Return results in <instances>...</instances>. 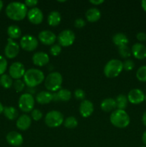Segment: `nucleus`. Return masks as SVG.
<instances>
[{
  "mask_svg": "<svg viewBox=\"0 0 146 147\" xmlns=\"http://www.w3.org/2000/svg\"><path fill=\"white\" fill-rule=\"evenodd\" d=\"M27 7L24 3L19 1H13L9 3L6 8V14L7 17L14 21H20L27 17Z\"/></svg>",
  "mask_w": 146,
  "mask_h": 147,
  "instance_id": "nucleus-1",
  "label": "nucleus"
},
{
  "mask_svg": "<svg viewBox=\"0 0 146 147\" xmlns=\"http://www.w3.org/2000/svg\"><path fill=\"white\" fill-rule=\"evenodd\" d=\"M44 80V73L39 69L30 68L24 73V82L26 86L29 88H34L41 84Z\"/></svg>",
  "mask_w": 146,
  "mask_h": 147,
  "instance_id": "nucleus-2",
  "label": "nucleus"
},
{
  "mask_svg": "<svg viewBox=\"0 0 146 147\" xmlns=\"http://www.w3.org/2000/svg\"><path fill=\"white\" fill-rule=\"evenodd\" d=\"M110 122L115 127L119 129L126 128L130 122V119L129 115L125 110H116L113 111L110 117Z\"/></svg>",
  "mask_w": 146,
  "mask_h": 147,
  "instance_id": "nucleus-3",
  "label": "nucleus"
},
{
  "mask_svg": "<svg viewBox=\"0 0 146 147\" xmlns=\"http://www.w3.org/2000/svg\"><path fill=\"white\" fill-rule=\"evenodd\" d=\"M123 70V63L117 59H113L107 62L104 67V74L109 78L117 77Z\"/></svg>",
  "mask_w": 146,
  "mask_h": 147,
  "instance_id": "nucleus-4",
  "label": "nucleus"
},
{
  "mask_svg": "<svg viewBox=\"0 0 146 147\" xmlns=\"http://www.w3.org/2000/svg\"><path fill=\"white\" fill-rule=\"evenodd\" d=\"M62 83V76L59 72L50 73L44 80V86L49 91L56 92L60 90Z\"/></svg>",
  "mask_w": 146,
  "mask_h": 147,
  "instance_id": "nucleus-5",
  "label": "nucleus"
},
{
  "mask_svg": "<svg viewBox=\"0 0 146 147\" xmlns=\"http://www.w3.org/2000/svg\"><path fill=\"white\" fill-rule=\"evenodd\" d=\"M44 122L48 127L57 128L64 122L62 113L58 111H51L46 114Z\"/></svg>",
  "mask_w": 146,
  "mask_h": 147,
  "instance_id": "nucleus-6",
  "label": "nucleus"
},
{
  "mask_svg": "<svg viewBox=\"0 0 146 147\" xmlns=\"http://www.w3.org/2000/svg\"><path fill=\"white\" fill-rule=\"evenodd\" d=\"M19 108L23 112L28 113L34 109V98L31 93H26L21 95L19 99Z\"/></svg>",
  "mask_w": 146,
  "mask_h": 147,
  "instance_id": "nucleus-7",
  "label": "nucleus"
},
{
  "mask_svg": "<svg viewBox=\"0 0 146 147\" xmlns=\"http://www.w3.org/2000/svg\"><path fill=\"white\" fill-rule=\"evenodd\" d=\"M59 45L62 47H69L74 43L75 34L70 30H64L59 34L57 37Z\"/></svg>",
  "mask_w": 146,
  "mask_h": 147,
  "instance_id": "nucleus-8",
  "label": "nucleus"
},
{
  "mask_svg": "<svg viewBox=\"0 0 146 147\" xmlns=\"http://www.w3.org/2000/svg\"><path fill=\"white\" fill-rule=\"evenodd\" d=\"M37 46L38 40L31 34H25L20 40V47L26 51H34L37 49Z\"/></svg>",
  "mask_w": 146,
  "mask_h": 147,
  "instance_id": "nucleus-9",
  "label": "nucleus"
},
{
  "mask_svg": "<svg viewBox=\"0 0 146 147\" xmlns=\"http://www.w3.org/2000/svg\"><path fill=\"white\" fill-rule=\"evenodd\" d=\"M25 72L26 70L24 65L20 62L13 63L10 65L9 69L10 76L11 77V78H14L15 80H18L21 77H24Z\"/></svg>",
  "mask_w": 146,
  "mask_h": 147,
  "instance_id": "nucleus-10",
  "label": "nucleus"
},
{
  "mask_svg": "<svg viewBox=\"0 0 146 147\" xmlns=\"http://www.w3.org/2000/svg\"><path fill=\"white\" fill-rule=\"evenodd\" d=\"M19 53V45L12 39L8 38L7 44L4 48V53L6 57L12 59L17 56Z\"/></svg>",
  "mask_w": 146,
  "mask_h": 147,
  "instance_id": "nucleus-11",
  "label": "nucleus"
},
{
  "mask_svg": "<svg viewBox=\"0 0 146 147\" xmlns=\"http://www.w3.org/2000/svg\"><path fill=\"white\" fill-rule=\"evenodd\" d=\"M127 100L132 104L137 105L145 100V94L140 89L134 88L127 94Z\"/></svg>",
  "mask_w": 146,
  "mask_h": 147,
  "instance_id": "nucleus-12",
  "label": "nucleus"
},
{
  "mask_svg": "<svg viewBox=\"0 0 146 147\" xmlns=\"http://www.w3.org/2000/svg\"><path fill=\"white\" fill-rule=\"evenodd\" d=\"M27 18L29 21L34 24H40L42 22L44 15L40 9L34 7L27 12Z\"/></svg>",
  "mask_w": 146,
  "mask_h": 147,
  "instance_id": "nucleus-13",
  "label": "nucleus"
},
{
  "mask_svg": "<svg viewBox=\"0 0 146 147\" xmlns=\"http://www.w3.org/2000/svg\"><path fill=\"white\" fill-rule=\"evenodd\" d=\"M38 38L39 40L42 44L45 45H54V43L55 42L57 37H56L55 34L52 31L43 30V31L40 32L38 35Z\"/></svg>",
  "mask_w": 146,
  "mask_h": 147,
  "instance_id": "nucleus-14",
  "label": "nucleus"
},
{
  "mask_svg": "<svg viewBox=\"0 0 146 147\" xmlns=\"http://www.w3.org/2000/svg\"><path fill=\"white\" fill-rule=\"evenodd\" d=\"M79 111H80V114L82 117H90L92 114L93 111H94L93 103L89 100H83L80 103Z\"/></svg>",
  "mask_w": 146,
  "mask_h": 147,
  "instance_id": "nucleus-15",
  "label": "nucleus"
},
{
  "mask_svg": "<svg viewBox=\"0 0 146 147\" xmlns=\"http://www.w3.org/2000/svg\"><path fill=\"white\" fill-rule=\"evenodd\" d=\"M6 139L9 144L13 146H20L23 143L22 135L14 131L9 132L6 136Z\"/></svg>",
  "mask_w": 146,
  "mask_h": 147,
  "instance_id": "nucleus-16",
  "label": "nucleus"
},
{
  "mask_svg": "<svg viewBox=\"0 0 146 147\" xmlns=\"http://www.w3.org/2000/svg\"><path fill=\"white\" fill-rule=\"evenodd\" d=\"M32 62L35 65L42 67L50 62V57L44 52H37L32 56Z\"/></svg>",
  "mask_w": 146,
  "mask_h": 147,
  "instance_id": "nucleus-17",
  "label": "nucleus"
},
{
  "mask_svg": "<svg viewBox=\"0 0 146 147\" xmlns=\"http://www.w3.org/2000/svg\"><path fill=\"white\" fill-rule=\"evenodd\" d=\"M131 53L135 58L143 60L146 57V47L142 43H135L132 46Z\"/></svg>",
  "mask_w": 146,
  "mask_h": 147,
  "instance_id": "nucleus-18",
  "label": "nucleus"
},
{
  "mask_svg": "<svg viewBox=\"0 0 146 147\" xmlns=\"http://www.w3.org/2000/svg\"><path fill=\"white\" fill-rule=\"evenodd\" d=\"M31 124V118L27 114H22L17 119L16 125L21 131H26L30 127Z\"/></svg>",
  "mask_w": 146,
  "mask_h": 147,
  "instance_id": "nucleus-19",
  "label": "nucleus"
},
{
  "mask_svg": "<svg viewBox=\"0 0 146 147\" xmlns=\"http://www.w3.org/2000/svg\"><path fill=\"white\" fill-rule=\"evenodd\" d=\"M35 98L37 103L40 104H47L53 100L52 93L48 91H41L37 93Z\"/></svg>",
  "mask_w": 146,
  "mask_h": 147,
  "instance_id": "nucleus-20",
  "label": "nucleus"
},
{
  "mask_svg": "<svg viewBox=\"0 0 146 147\" xmlns=\"http://www.w3.org/2000/svg\"><path fill=\"white\" fill-rule=\"evenodd\" d=\"M85 17L87 21L90 22H95L98 21L101 17V12L97 8L92 7L87 9L85 13Z\"/></svg>",
  "mask_w": 146,
  "mask_h": 147,
  "instance_id": "nucleus-21",
  "label": "nucleus"
},
{
  "mask_svg": "<svg viewBox=\"0 0 146 147\" xmlns=\"http://www.w3.org/2000/svg\"><path fill=\"white\" fill-rule=\"evenodd\" d=\"M100 108H101V109L103 111L105 112H110L112 111H115V109L117 108L115 99H113L112 98H107L104 99L101 102Z\"/></svg>",
  "mask_w": 146,
  "mask_h": 147,
  "instance_id": "nucleus-22",
  "label": "nucleus"
},
{
  "mask_svg": "<svg viewBox=\"0 0 146 147\" xmlns=\"http://www.w3.org/2000/svg\"><path fill=\"white\" fill-rule=\"evenodd\" d=\"M113 42L115 45L119 47L124 45H127L129 40L126 34H125L124 33L118 32L114 34V36L113 37Z\"/></svg>",
  "mask_w": 146,
  "mask_h": 147,
  "instance_id": "nucleus-23",
  "label": "nucleus"
},
{
  "mask_svg": "<svg viewBox=\"0 0 146 147\" xmlns=\"http://www.w3.org/2000/svg\"><path fill=\"white\" fill-rule=\"evenodd\" d=\"M61 20V14L57 11H51L47 17V22H48L49 25L52 26V27H55V26L60 24Z\"/></svg>",
  "mask_w": 146,
  "mask_h": 147,
  "instance_id": "nucleus-24",
  "label": "nucleus"
},
{
  "mask_svg": "<svg viewBox=\"0 0 146 147\" xmlns=\"http://www.w3.org/2000/svg\"><path fill=\"white\" fill-rule=\"evenodd\" d=\"M7 34L10 39H18L21 35V30L19 26L13 24V25L9 26L7 28Z\"/></svg>",
  "mask_w": 146,
  "mask_h": 147,
  "instance_id": "nucleus-25",
  "label": "nucleus"
},
{
  "mask_svg": "<svg viewBox=\"0 0 146 147\" xmlns=\"http://www.w3.org/2000/svg\"><path fill=\"white\" fill-rule=\"evenodd\" d=\"M4 116L9 120H15L17 117H18V111L13 106H7V107L4 108Z\"/></svg>",
  "mask_w": 146,
  "mask_h": 147,
  "instance_id": "nucleus-26",
  "label": "nucleus"
},
{
  "mask_svg": "<svg viewBox=\"0 0 146 147\" xmlns=\"http://www.w3.org/2000/svg\"><path fill=\"white\" fill-rule=\"evenodd\" d=\"M115 101L116 105H117V109L119 110H124L127 107L128 100H127V96L120 94L117 96V98H115Z\"/></svg>",
  "mask_w": 146,
  "mask_h": 147,
  "instance_id": "nucleus-27",
  "label": "nucleus"
},
{
  "mask_svg": "<svg viewBox=\"0 0 146 147\" xmlns=\"http://www.w3.org/2000/svg\"><path fill=\"white\" fill-rule=\"evenodd\" d=\"M57 98L59 100L62 101H68L72 97V93L67 89H60L57 93Z\"/></svg>",
  "mask_w": 146,
  "mask_h": 147,
  "instance_id": "nucleus-28",
  "label": "nucleus"
},
{
  "mask_svg": "<svg viewBox=\"0 0 146 147\" xmlns=\"http://www.w3.org/2000/svg\"><path fill=\"white\" fill-rule=\"evenodd\" d=\"M0 84L4 88H9L12 86L13 80L10 76L7 74L1 75L0 77Z\"/></svg>",
  "mask_w": 146,
  "mask_h": 147,
  "instance_id": "nucleus-29",
  "label": "nucleus"
},
{
  "mask_svg": "<svg viewBox=\"0 0 146 147\" xmlns=\"http://www.w3.org/2000/svg\"><path fill=\"white\" fill-rule=\"evenodd\" d=\"M64 125L67 129H74L78 125V121L74 116H69L65 120H64Z\"/></svg>",
  "mask_w": 146,
  "mask_h": 147,
  "instance_id": "nucleus-30",
  "label": "nucleus"
},
{
  "mask_svg": "<svg viewBox=\"0 0 146 147\" xmlns=\"http://www.w3.org/2000/svg\"><path fill=\"white\" fill-rule=\"evenodd\" d=\"M118 53L123 58H128L130 57L132 53L131 50L127 45L122 46L118 47Z\"/></svg>",
  "mask_w": 146,
  "mask_h": 147,
  "instance_id": "nucleus-31",
  "label": "nucleus"
},
{
  "mask_svg": "<svg viewBox=\"0 0 146 147\" xmlns=\"http://www.w3.org/2000/svg\"><path fill=\"white\" fill-rule=\"evenodd\" d=\"M136 78L141 82H146V65H143L137 69Z\"/></svg>",
  "mask_w": 146,
  "mask_h": 147,
  "instance_id": "nucleus-32",
  "label": "nucleus"
},
{
  "mask_svg": "<svg viewBox=\"0 0 146 147\" xmlns=\"http://www.w3.org/2000/svg\"><path fill=\"white\" fill-rule=\"evenodd\" d=\"M13 86H14V88L15 89L16 91L21 92L24 89L25 83L21 79H18V80H14V82L13 83Z\"/></svg>",
  "mask_w": 146,
  "mask_h": 147,
  "instance_id": "nucleus-33",
  "label": "nucleus"
},
{
  "mask_svg": "<svg viewBox=\"0 0 146 147\" xmlns=\"http://www.w3.org/2000/svg\"><path fill=\"white\" fill-rule=\"evenodd\" d=\"M62 47L59 44H54L51 46L50 49V53L52 55L57 56L61 53Z\"/></svg>",
  "mask_w": 146,
  "mask_h": 147,
  "instance_id": "nucleus-34",
  "label": "nucleus"
},
{
  "mask_svg": "<svg viewBox=\"0 0 146 147\" xmlns=\"http://www.w3.org/2000/svg\"><path fill=\"white\" fill-rule=\"evenodd\" d=\"M43 114L42 111L39 109H33L31 111V117L35 121H38L42 118Z\"/></svg>",
  "mask_w": 146,
  "mask_h": 147,
  "instance_id": "nucleus-35",
  "label": "nucleus"
},
{
  "mask_svg": "<svg viewBox=\"0 0 146 147\" xmlns=\"http://www.w3.org/2000/svg\"><path fill=\"white\" fill-rule=\"evenodd\" d=\"M7 68V61L5 57L2 55H0V75L4 74Z\"/></svg>",
  "mask_w": 146,
  "mask_h": 147,
  "instance_id": "nucleus-36",
  "label": "nucleus"
},
{
  "mask_svg": "<svg viewBox=\"0 0 146 147\" xmlns=\"http://www.w3.org/2000/svg\"><path fill=\"white\" fill-rule=\"evenodd\" d=\"M135 67V63L130 59H127L126 60H125V62L123 63V69H125L127 71H130L132 70Z\"/></svg>",
  "mask_w": 146,
  "mask_h": 147,
  "instance_id": "nucleus-37",
  "label": "nucleus"
},
{
  "mask_svg": "<svg viewBox=\"0 0 146 147\" xmlns=\"http://www.w3.org/2000/svg\"><path fill=\"white\" fill-rule=\"evenodd\" d=\"M74 97L77 100H84V98H85V93H84V90L82 89H77V90H74Z\"/></svg>",
  "mask_w": 146,
  "mask_h": 147,
  "instance_id": "nucleus-38",
  "label": "nucleus"
},
{
  "mask_svg": "<svg viewBox=\"0 0 146 147\" xmlns=\"http://www.w3.org/2000/svg\"><path fill=\"white\" fill-rule=\"evenodd\" d=\"M85 21L82 18H77L74 21V26L77 28H82V27H84L85 26Z\"/></svg>",
  "mask_w": 146,
  "mask_h": 147,
  "instance_id": "nucleus-39",
  "label": "nucleus"
},
{
  "mask_svg": "<svg viewBox=\"0 0 146 147\" xmlns=\"http://www.w3.org/2000/svg\"><path fill=\"white\" fill-rule=\"evenodd\" d=\"M37 4H38V1H37V0H26V1H24V4H25L27 7H33V8H34Z\"/></svg>",
  "mask_w": 146,
  "mask_h": 147,
  "instance_id": "nucleus-40",
  "label": "nucleus"
},
{
  "mask_svg": "<svg viewBox=\"0 0 146 147\" xmlns=\"http://www.w3.org/2000/svg\"><path fill=\"white\" fill-rule=\"evenodd\" d=\"M136 37H137V40L140 42L146 41V33L143 32H138L136 34Z\"/></svg>",
  "mask_w": 146,
  "mask_h": 147,
  "instance_id": "nucleus-41",
  "label": "nucleus"
},
{
  "mask_svg": "<svg viewBox=\"0 0 146 147\" xmlns=\"http://www.w3.org/2000/svg\"><path fill=\"white\" fill-rule=\"evenodd\" d=\"M104 2L103 0H90V3L94 4V5H99L100 4H102Z\"/></svg>",
  "mask_w": 146,
  "mask_h": 147,
  "instance_id": "nucleus-42",
  "label": "nucleus"
},
{
  "mask_svg": "<svg viewBox=\"0 0 146 147\" xmlns=\"http://www.w3.org/2000/svg\"><path fill=\"white\" fill-rule=\"evenodd\" d=\"M142 141H143V144H144L146 146V131L143 133V136H142Z\"/></svg>",
  "mask_w": 146,
  "mask_h": 147,
  "instance_id": "nucleus-43",
  "label": "nucleus"
},
{
  "mask_svg": "<svg viewBox=\"0 0 146 147\" xmlns=\"http://www.w3.org/2000/svg\"><path fill=\"white\" fill-rule=\"evenodd\" d=\"M142 121H143V123L146 126V111L143 113V117H142Z\"/></svg>",
  "mask_w": 146,
  "mask_h": 147,
  "instance_id": "nucleus-44",
  "label": "nucleus"
},
{
  "mask_svg": "<svg viewBox=\"0 0 146 147\" xmlns=\"http://www.w3.org/2000/svg\"><path fill=\"white\" fill-rule=\"evenodd\" d=\"M141 6L143 10L145 11H146V0H143V1H141Z\"/></svg>",
  "mask_w": 146,
  "mask_h": 147,
  "instance_id": "nucleus-45",
  "label": "nucleus"
},
{
  "mask_svg": "<svg viewBox=\"0 0 146 147\" xmlns=\"http://www.w3.org/2000/svg\"><path fill=\"white\" fill-rule=\"evenodd\" d=\"M4 106H3V105L1 104V103L0 102V114H1V113H3V111H4Z\"/></svg>",
  "mask_w": 146,
  "mask_h": 147,
  "instance_id": "nucleus-46",
  "label": "nucleus"
},
{
  "mask_svg": "<svg viewBox=\"0 0 146 147\" xmlns=\"http://www.w3.org/2000/svg\"><path fill=\"white\" fill-rule=\"evenodd\" d=\"M3 6H4V3H3L2 1H1V0H0V11H1V10L2 9Z\"/></svg>",
  "mask_w": 146,
  "mask_h": 147,
  "instance_id": "nucleus-47",
  "label": "nucleus"
},
{
  "mask_svg": "<svg viewBox=\"0 0 146 147\" xmlns=\"http://www.w3.org/2000/svg\"><path fill=\"white\" fill-rule=\"evenodd\" d=\"M145 100H146V95H145Z\"/></svg>",
  "mask_w": 146,
  "mask_h": 147,
  "instance_id": "nucleus-48",
  "label": "nucleus"
},
{
  "mask_svg": "<svg viewBox=\"0 0 146 147\" xmlns=\"http://www.w3.org/2000/svg\"><path fill=\"white\" fill-rule=\"evenodd\" d=\"M141 147H146L145 146H141Z\"/></svg>",
  "mask_w": 146,
  "mask_h": 147,
  "instance_id": "nucleus-49",
  "label": "nucleus"
}]
</instances>
